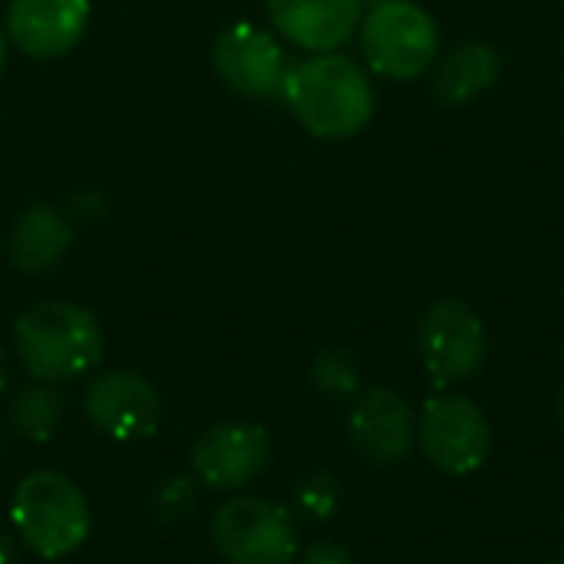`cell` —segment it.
Here are the masks:
<instances>
[{"instance_id": "cell-24", "label": "cell", "mask_w": 564, "mask_h": 564, "mask_svg": "<svg viewBox=\"0 0 564 564\" xmlns=\"http://www.w3.org/2000/svg\"><path fill=\"white\" fill-rule=\"evenodd\" d=\"M558 420H562V426H564V390L558 393Z\"/></svg>"}, {"instance_id": "cell-21", "label": "cell", "mask_w": 564, "mask_h": 564, "mask_svg": "<svg viewBox=\"0 0 564 564\" xmlns=\"http://www.w3.org/2000/svg\"><path fill=\"white\" fill-rule=\"evenodd\" d=\"M13 562H17V539L7 529H0V564Z\"/></svg>"}, {"instance_id": "cell-23", "label": "cell", "mask_w": 564, "mask_h": 564, "mask_svg": "<svg viewBox=\"0 0 564 564\" xmlns=\"http://www.w3.org/2000/svg\"><path fill=\"white\" fill-rule=\"evenodd\" d=\"M3 63H7V36H3V26H0V73H3Z\"/></svg>"}, {"instance_id": "cell-20", "label": "cell", "mask_w": 564, "mask_h": 564, "mask_svg": "<svg viewBox=\"0 0 564 564\" xmlns=\"http://www.w3.org/2000/svg\"><path fill=\"white\" fill-rule=\"evenodd\" d=\"M297 564H357L354 562V555L344 549V545H337V542H314V545H307L304 552H301V558Z\"/></svg>"}, {"instance_id": "cell-13", "label": "cell", "mask_w": 564, "mask_h": 564, "mask_svg": "<svg viewBox=\"0 0 564 564\" xmlns=\"http://www.w3.org/2000/svg\"><path fill=\"white\" fill-rule=\"evenodd\" d=\"M284 40L307 53H334L364 20V0H264Z\"/></svg>"}, {"instance_id": "cell-12", "label": "cell", "mask_w": 564, "mask_h": 564, "mask_svg": "<svg viewBox=\"0 0 564 564\" xmlns=\"http://www.w3.org/2000/svg\"><path fill=\"white\" fill-rule=\"evenodd\" d=\"M350 440L357 453L377 466L400 463L416 440L410 403L390 387H373L360 393L350 410Z\"/></svg>"}, {"instance_id": "cell-22", "label": "cell", "mask_w": 564, "mask_h": 564, "mask_svg": "<svg viewBox=\"0 0 564 564\" xmlns=\"http://www.w3.org/2000/svg\"><path fill=\"white\" fill-rule=\"evenodd\" d=\"M7 380H10V373H7V357H3V350H0V393L7 390Z\"/></svg>"}, {"instance_id": "cell-8", "label": "cell", "mask_w": 564, "mask_h": 564, "mask_svg": "<svg viewBox=\"0 0 564 564\" xmlns=\"http://www.w3.org/2000/svg\"><path fill=\"white\" fill-rule=\"evenodd\" d=\"M212 66L218 79L248 99H278L288 79L284 46L258 23H231L212 43Z\"/></svg>"}, {"instance_id": "cell-9", "label": "cell", "mask_w": 564, "mask_h": 564, "mask_svg": "<svg viewBox=\"0 0 564 564\" xmlns=\"http://www.w3.org/2000/svg\"><path fill=\"white\" fill-rule=\"evenodd\" d=\"M86 420L116 443L149 440L162 423L159 390L132 370H102L83 393Z\"/></svg>"}, {"instance_id": "cell-4", "label": "cell", "mask_w": 564, "mask_h": 564, "mask_svg": "<svg viewBox=\"0 0 564 564\" xmlns=\"http://www.w3.org/2000/svg\"><path fill=\"white\" fill-rule=\"evenodd\" d=\"M440 43L436 17L416 0H390L370 7L360 20V50L367 66L393 83L430 73L436 66Z\"/></svg>"}, {"instance_id": "cell-15", "label": "cell", "mask_w": 564, "mask_h": 564, "mask_svg": "<svg viewBox=\"0 0 564 564\" xmlns=\"http://www.w3.org/2000/svg\"><path fill=\"white\" fill-rule=\"evenodd\" d=\"M502 76V56L482 40L456 43L440 56L433 73V93L443 106H469L486 96Z\"/></svg>"}, {"instance_id": "cell-3", "label": "cell", "mask_w": 564, "mask_h": 564, "mask_svg": "<svg viewBox=\"0 0 564 564\" xmlns=\"http://www.w3.org/2000/svg\"><path fill=\"white\" fill-rule=\"evenodd\" d=\"M10 522L17 539L46 562L73 555L93 529L83 489L53 469H36L20 479L10 499Z\"/></svg>"}, {"instance_id": "cell-1", "label": "cell", "mask_w": 564, "mask_h": 564, "mask_svg": "<svg viewBox=\"0 0 564 564\" xmlns=\"http://www.w3.org/2000/svg\"><path fill=\"white\" fill-rule=\"evenodd\" d=\"M281 99L314 139H350L377 106L367 69L344 53H314L288 69Z\"/></svg>"}, {"instance_id": "cell-19", "label": "cell", "mask_w": 564, "mask_h": 564, "mask_svg": "<svg viewBox=\"0 0 564 564\" xmlns=\"http://www.w3.org/2000/svg\"><path fill=\"white\" fill-rule=\"evenodd\" d=\"M337 509H340V482L327 473H314L294 489V512L304 516L307 522H327Z\"/></svg>"}, {"instance_id": "cell-17", "label": "cell", "mask_w": 564, "mask_h": 564, "mask_svg": "<svg viewBox=\"0 0 564 564\" xmlns=\"http://www.w3.org/2000/svg\"><path fill=\"white\" fill-rule=\"evenodd\" d=\"M311 383L330 400H347L360 390V364L347 350H321L311 364Z\"/></svg>"}, {"instance_id": "cell-5", "label": "cell", "mask_w": 564, "mask_h": 564, "mask_svg": "<svg viewBox=\"0 0 564 564\" xmlns=\"http://www.w3.org/2000/svg\"><path fill=\"white\" fill-rule=\"evenodd\" d=\"M212 542L228 564H291L297 522L271 499L235 496L212 516Z\"/></svg>"}, {"instance_id": "cell-18", "label": "cell", "mask_w": 564, "mask_h": 564, "mask_svg": "<svg viewBox=\"0 0 564 564\" xmlns=\"http://www.w3.org/2000/svg\"><path fill=\"white\" fill-rule=\"evenodd\" d=\"M198 509V479L172 476L152 489V516L159 522H185Z\"/></svg>"}, {"instance_id": "cell-10", "label": "cell", "mask_w": 564, "mask_h": 564, "mask_svg": "<svg viewBox=\"0 0 564 564\" xmlns=\"http://www.w3.org/2000/svg\"><path fill=\"white\" fill-rule=\"evenodd\" d=\"M271 463V436L258 423H215L192 446V473L198 486L238 492L251 486Z\"/></svg>"}, {"instance_id": "cell-25", "label": "cell", "mask_w": 564, "mask_h": 564, "mask_svg": "<svg viewBox=\"0 0 564 564\" xmlns=\"http://www.w3.org/2000/svg\"><path fill=\"white\" fill-rule=\"evenodd\" d=\"M367 7H380V3H390V0H364Z\"/></svg>"}, {"instance_id": "cell-16", "label": "cell", "mask_w": 564, "mask_h": 564, "mask_svg": "<svg viewBox=\"0 0 564 564\" xmlns=\"http://www.w3.org/2000/svg\"><path fill=\"white\" fill-rule=\"evenodd\" d=\"M63 397L53 383H30L17 390L10 400V430L26 443H46L53 440L59 420H63Z\"/></svg>"}, {"instance_id": "cell-26", "label": "cell", "mask_w": 564, "mask_h": 564, "mask_svg": "<svg viewBox=\"0 0 564 564\" xmlns=\"http://www.w3.org/2000/svg\"><path fill=\"white\" fill-rule=\"evenodd\" d=\"M552 564H564V562H552Z\"/></svg>"}, {"instance_id": "cell-6", "label": "cell", "mask_w": 564, "mask_h": 564, "mask_svg": "<svg viewBox=\"0 0 564 564\" xmlns=\"http://www.w3.org/2000/svg\"><path fill=\"white\" fill-rule=\"evenodd\" d=\"M416 436L426 459L449 476L476 473L492 449V426L486 410L459 393H440L426 400Z\"/></svg>"}, {"instance_id": "cell-2", "label": "cell", "mask_w": 564, "mask_h": 564, "mask_svg": "<svg viewBox=\"0 0 564 564\" xmlns=\"http://www.w3.org/2000/svg\"><path fill=\"white\" fill-rule=\"evenodd\" d=\"M13 350L33 380L69 383L99 367L102 327L79 304L40 301L17 317Z\"/></svg>"}, {"instance_id": "cell-14", "label": "cell", "mask_w": 564, "mask_h": 564, "mask_svg": "<svg viewBox=\"0 0 564 564\" xmlns=\"http://www.w3.org/2000/svg\"><path fill=\"white\" fill-rule=\"evenodd\" d=\"M73 245V228L56 212L53 205H30L26 212L17 215L10 238H7V254L17 271L23 274H46L53 271Z\"/></svg>"}, {"instance_id": "cell-7", "label": "cell", "mask_w": 564, "mask_h": 564, "mask_svg": "<svg viewBox=\"0 0 564 564\" xmlns=\"http://www.w3.org/2000/svg\"><path fill=\"white\" fill-rule=\"evenodd\" d=\"M486 347V324L469 304L443 297L426 307L420 321V354L436 383L469 380L482 367Z\"/></svg>"}, {"instance_id": "cell-11", "label": "cell", "mask_w": 564, "mask_h": 564, "mask_svg": "<svg viewBox=\"0 0 564 564\" xmlns=\"http://www.w3.org/2000/svg\"><path fill=\"white\" fill-rule=\"evenodd\" d=\"M89 0H10L7 33L33 59L66 56L89 26Z\"/></svg>"}]
</instances>
